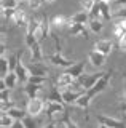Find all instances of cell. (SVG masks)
I'll list each match as a JSON object with an SVG mask.
<instances>
[{"label": "cell", "instance_id": "7bdbcfd3", "mask_svg": "<svg viewBox=\"0 0 126 128\" xmlns=\"http://www.w3.org/2000/svg\"><path fill=\"white\" fill-rule=\"evenodd\" d=\"M0 48H2V56H5V51H6V45H5V42H3V40H2V46H0Z\"/></svg>", "mask_w": 126, "mask_h": 128}, {"label": "cell", "instance_id": "ab89813d", "mask_svg": "<svg viewBox=\"0 0 126 128\" xmlns=\"http://www.w3.org/2000/svg\"><path fill=\"white\" fill-rule=\"evenodd\" d=\"M11 128H26V126H24V122H22V120H14V123L11 125Z\"/></svg>", "mask_w": 126, "mask_h": 128}, {"label": "cell", "instance_id": "6da1fadb", "mask_svg": "<svg viewBox=\"0 0 126 128\" xmlns=\"http://www.w3.org/2000/svg\"><path fill=\"white\" fill-rule=\"evenodd\" d=\"M26 45L30 50V61L32 62H42L43 53H42V46H40V42L37 40V37L26 32Z\"/></svg>", "mask_w": 126, "mask_h": 128}, {"label": "cell", "instance_id": "e575fe53", "mask_svg": "<svg viewBox=\"0 0 126 128\" xmlns=\"http://www.w3.org/2000/svg\"><path fill=\"white\" fill-rule=\"evenodd\" d=\"M94 3H96V0H80V5L83 8V11H88V13L93 10Z\"/></svg>", "mask_w": 126, "mask_h": 128}, {"label": "cell", "instance_id": "484cf974", "mask_svg": "<svg viewBox=\"0 0 126 128\" xmlns=\"http://www.w3.org/2000/svg\"><path fill=\"white\" fill-rule=\"evenodd\" d=\"M88 26H89V30L94 32V34H99V32H102V29H104V24H102L101 19H89Z\"/></svg>", "mask_w": 126, "mask_h": 128}, {"label": "cell", "instance_id": "7a4b0ae2", "mask_svg": "<svg viewBox=\"0 0 126 128\" xmlns=\"http://www.w3.org/2000/svg\"><path fill=\"white\" fill-rule=\"evenodd\" d=\"M54 86H58L61 91H65V90H72V86L75 88H81L80 83H78V80L75 77H72V75H69L67 72H62L61 75H58L56 82H54ZM83 90V88H81Z\"/></svg>", "mask_w": 126, "mask_h": 128}, {"label": "cell", "instance_id": "ac0fdd59", "mask_svg": "<svg viewBox=\"0 0 126 128\" xmlns=\"http://www.w3.org/2000/svg\"><path fill=\"white\" fill-rule=\"evenodd\" d=\"M85 61H78V62H75L72 67H69V69H65V72H67L69 75H72V77H75V78H78L81 74H85Z\"/></svg>", "mask_w": 126, "mask_h": 128}, {"label": "cell", "instance_id": "8fae6325", "mask_svg": "<svg viewBox=\"0 0 126 128\" xmlns=\"http://www.w3.org/2000/svg\"><path fill=\"white\" fill-rule=\"evenodd\" d=\"M113 50V42L112 40H107V38H102V40H97L94 43V51L104 54V56H109Z\"/></svg>", "mask_w": 126, "mask_h": 128}, {"label": "cell", "instance_id": "7402d4cb", "mask_svg": "<svg viewBox=\"0 0 126 128\" xmlns=\"http://www.w3.org/2000/svg\"><path fill=\"white\" fill-rule=\"evenodd\" d=\"M101 16L105 19V21H110L112 19V5L110 3H105V2H101Z\"/></svg>", "mask_w": 126, "mask_h": 128}, {"label": "cell", "instance_id": "d4e9b609", "mask_svg": "<svg viewBox=\"0 0 126 128\" xmlns=\"http://www.w3.org/2000/svg\"><path fill=\"white\" fill-rule=\"evenodd\" d=\"M58 125H65V128H78V125L73 122L72 118H70V115L67 114V112H65V114L58 120Z\"/></svg>", "mask_w": 126, "mask_h": 128}, {"label": "cell", "instance_id": "4dcf8cb0", "mask_svg": "<svg viewBox=\"0 0 126 128\" xmlns=\"http://www.w3.org/2000/svg\"><path fill=\"white\" fill-rule=\"evenodd\" d=\"M120 110L123 112V117L126 118V77H125L123 91H121V94H120Z\"/></svg>", "mask_w": 126, "mask_h": 128}, {"label": "cell", "instance_id": "2e32d148", "mask_svg": "<svg viewBox=\"0 0 126 128\" xmlns=\"http://www.w3.org/2000/svg\"><path fill=\"white\" fill-rule=\"evenodd\" d=\"M51 26L56 29H62L65 26H70V16H64V14H54L51 16Z\"/></svg>", "mask_w": 126, "mask_h": 128}, {"label": "cell", "instance_id": "f35d334b", "mask_svg": "<svg viewBox=\"0 0 126 128\" xmlns=\"http://www.w3.org/2000/svg\"><path fill=\"white\" fill-rule=\"evenodd\" d=\"M118 48H120L123 53H126V37H123L121 40H118Z\"/></svg>", "mask_w": 126, "mask_h": 128}, {"label": "cell", "instance_id": "cb8c5ba5", "mask_svg": "<svg viewBox=\"0 0 126 128\" xmlns=\"http://www.w3.org/2000/svg\"><path fill=\"white\" fill-rule=\"evenodd\" d=\"M8 115H11L13 118H16V120H24L27 115V110L24 109H19V107H11V109L8 110Z\"/></svg>", "mask_w": 126, "mask_h": 128}, {"label": "cell", "instance_id": "d6986e66", "mask_svg": "<svg viewBox=\"0 0 126 128\" xmlns=\"http://www.w3.org/2000/svg\"><path fill=\"white\" fill-rule=\"evenodd\" d=\"M69 34L72 35V37H83V38H88V30L85 29V24H73V26H70Z\"/></svg>", "mask_w": 126, "mask_h": 128}, {"label": "cell", "instance_id": "e0dca14e", "mask_svg": "<svg viewBox=\"0 0 126 128\" xmlns=\"http://www.w3.org/2000/svg\"><path fill=\"white\" fill-rule=\"evenodd\" d=\"M91 16H89L88 11H80V13H75L73 16H70V26L73 24H86L89 22Z\"/></svg>", "mask_w": 126, "mask_h": 128}, {"label": "cell", "instance_id": "9c48e42d", "mask_svg": "<svg viewBox=\"0 0 126 128\" xmlns=\"http://www.w3.org/2000/svg\"><path fill=\"white\" fill-rule=\"evenodd\" d=\"M46 59H48L51 64H54V66H59V67H64V69H69V67H72L73 64H75L73 61H70V59L64 58V56H62V53H56V51H54L53 54H50Z\"/></svg>", "mask_w": 126, "mask_h": 128}, {"label": "cell", "instance_id": "836d02e7", "mask_svg": "<svg viewBox=\"0 0 126 128\" xmlns=\"http://www.w3.org/2000/svg\"><path fill=\"white\" fill-rule=\"evenodd\" d=\"M43 3H45V0H27V5H29L30 10H40L43 6Z\"/></svg>", "mask_w": 126, "mask_h": 128}, {"label": "cell", "instance_id": "f6af8a7d", "mask_svg": "<svg viewBox=\"0 0 126 128\" xmlns=\"http://www.w3.org/2000/svg\"><path fill=\"white\" fill-rule=\"evenodd\" d=\"M56 0H45V3H48V5H51V3H54Z\"/></svg>", "mask_w": 126, "mask_h": 128}, {"label": "cell", "instance_id": "60d3db41", "mask_svg": "<svg viewBox=\"0 0 126 128\" xmlns=\"http://www.w3.org/2000/svg\"><path fill=\"white\" fill-rule=\"evenodd\" d=\"M112 6H126V0H115V2L112 3Z\"/></svg>", "mask_w": 126, "mask_h": 128}, {"label": "cell", "instance_id": "f1b7e54d", "mask_svg": "<svg viewBox=\"0 0 126 128\" xmlns=\"http://www.w3.org/2000/svg\"><path fill=\"white\" fill-rule=\"evenodd\" d=\"M0 67H2V80L3 78H6V75L10 74V62H8V59H6V56H2L0 58Z\"/></svg>", "mask_w": 126, "mask_h": 128}, {"label": "cell", "instance_id": "8d00e7d4", "mask_svg": "<svg viewBox=\"0 0 126 128\" xmlns=\"http://www.w3.org/2000/svg\"><path fill=\"white\" fill-rule=\"evenodd\" d=\"M117 18H126V8H118L115 13H112V19Z\"/></svg>", "mask_w": 126, "mask_h": 128}, {"label": "cell", "instance_id": "b9f144b4", "mask_svg": "<svg viewBox=\"0 0 126 128\" xmlns=\"http://www.w3.org/2000/svg\"><path fill=\"white\" fill-rule=\"evenodd\" d=\"M58 126V122H51V123H48V125H45L43 128H56Z\"/></svg>", "mask_w": 126, "mask_h": 128}, {"label": "cell", "instance_id": "603a6c76", "mask_svg": "<svg viewBox=\"0 0 126 128\" xmlns=\"http://www.w3.org/2000/svg\"><path fill=\"white\" fill-rule=\"evenodd\" d=\"M91 96H89L88 93H83V96H80V99L75 102V106H78L80 109H85V112H88V107H89V102H91Z\"/></svg>", "mask_w": 126, "mask_h": 128}, {"label": "cell", "instance_id": "d590c367", "mask_svg": "<svg viewBox=\"0 0 126 128\" xmlns=\"http://www.w3.org/2000/svg\"><path fill=\"white\" fill-rule=\"evenodd\" d=\"M22 122H24V126L26 128H37V122H35L34 117H30V115H27Z\"/></svg>", "mask_w": 126, "mask_h": 128}, {"label": "cell", "instance_id": "ee69618b", "mask_svg": "<svg viewBox=\"0 0 126 128\" xmlns=\"http://www.w3.org/2000/svg\"><path fill=\"white\" fill-rule=\"evenodd\" d=\"M101 2H105V3H110V5H112V3L115 2V0H101Z\"/></svg>", "mask_w": 126, "mask_h": 128}, {"label": "cell", "instance_id": "d6a6232c", "mask_svg": "<svg viewBox=\"0 0 126 128\" xmlns=\"http://www.w3.org/2000/svg\"><path fill=\"white\" fill-rule=\"evenodd\" d=\"M89 16H91V19H99L101 18V3H99V0L94 3L93 10L89 11Z\"/></svg>", "mask_w": 126, "mask_h": 128}, {"label": "cell", "instance_id": "30bf717a", "mask_svg": "<svg viewBox=\"0 0 126 128\" xmlns=\"http://www.w3.org/2000/svg\"><path fill=\"white\" fill-rule=\"evenodd\" d=\"M42 24H40V30H38L37 34V40L38 42H42V40H45L46 37H50L51 34V19L48 18V16H42Z\"/></svg>", "mask_w": 126, "mask_h": 128}, {"label": "cell", "instance_id": "9a60e30c", "mask_svg": "<svg viewBox=\"0 0 126 128\" xmlns=\"http://www.w3.org/2000/svg\"><path fill=\"white\" fill-rule=\"evenodd\" d=\"M14 74H16V77H18V80H19L21 83H29L30 72H29V69H27V66H24V64H22L21 59H19V62H18V66H16Z\"/></svg>", "mask_w": 126, "mask_h": 128}, {"label": "cell", "instance_id": "c3c4849f", "mask_svg": "<svg viewBox=\"0 0 126 128\" xmlns=\"http://www.w3.org/2000/svg\"><path fill=\"white\" fill-rule=\"evenodd\" d=\"M0 128H5V126H0Z\"/></svg>", "mask_w": 126, "mask_h": 128}, {"label": "cell", "instance_id": "7dc6e473", "mask_svg": "<svg viewBox=\"0 0 126 128\" xmlns=\"http://www.w3.org/2000/svg\"><path fill=\"white\" fill-rule=\"evenodd\" d=\"M99 128H109V126H105V125H101V126H99Z\"/></svg>", "mask_w": 126, "mask_h": 128}, {"label": "cell", "instance_id": "4fadbf2b", "mask_svg": "<svg viewBox=\"0 0 126 128\" xmlns=\"http://www.w3.org/2000/svg\"><path fill=\"white\" fill-rule=\"evenodd\" d=\"M27 69L30 72V77H46L48 75V69L46 66H43V62H30Z\"/></svg>", "mask_w": 126, "mask_h": 128}, {"label": "cell", "instance_id": "7c38bea8", "mask_svg": "<svg viewBox=\"0 0 126 128\" xmlns=\"http://www.w3.org/2000/svg\"><path fill=\"white\" fill-rule=\"evenodd\" d=\"M13 22L14 26L18 27H24V29H27V26H29L30 19L27 18V13L24 10H21V8H18L16 11H14V16H13Z\"/></svg>", "mask_w": 126, "mask_h": 128}, {"label": "cell", "instance_id": "5bb4252c", "mask_svg": "<svg viewBox=\"0 0 126 128\" xmlns=\"http://www.w3.org/2000/svg\"><path fill=\"white\" fill-rule=\"evenodd\" d=\"M86 90H65L62 91V99H64V104H75L78 99H80V96H83Z\"/></svg>", "mask_w": 126, "mask_h": 128}, {"label": "cell", "instance_id": "44dd1931", "mask_svg": "<svg viewBox=\"0 0 126 128\" xmlns=\"http://www.w3.org/2000/svg\"><path fill=\"white\" fill-rule=\"evenodd\" d=\"M40 88H42V85H35V83H27L26 85V88H24V93L27 94V98L29 99H34V98H38L37 96V93L40 91Z\"/></svg>", "mask_w": 126, "mask_h": 128}, {"label": "cell", "instance_id": "8992f818", "mask_svg": "<svg viewBox=\"0 0 126 128\" xmlns=\"http://www.w3.org/2000/svg\"><path fill=\"white\" fill-rule=\"evenodd\" d=\"M45 104H46V107H45L46 117H48L50 120L54 117V114H65V107H64L62 102H56V101H50V99H46Z\"/></svg>", "mask_w": 126, "mask_h": 128}, {"label": "cell", "instance_id": "ffe728a7", "mask_svg": "<svg viewBox=\"0 0 126 128\" xmlns=\"http://www.w3.org/2000/svg\"><path fill=\"white\" fill-rule=\"evenodd\" d=\"M88 59L94 67H101V66H104V62H105V56L97 53V51H91V53L88 54Z\"/></svg>", "mask_w": 126, "mask_h": 128}, {"label": "cell", "instance_id": "1f68e13d", "mask_svg": "<svg viewBox=\"0 0 126 128\" xmlns=\"http://www.w3.org/2000/svg\"><path fill=\"white\" fill-rule=\"evenodd\" d=\"M2 10H18V0H2Z\"/></svg>", "mask_w": 126, "mask_h": 128}, {"label": "cell", "instance_id": "4316f807", "mask_svg": "<svg viewBox=\"0 0 126 128\" xmlns=\"http://www.w3.org/2000/svg\"><path fill=\"white\" fill-rule=\"evenodd\" d=\"M3 82H5V85L8 86V90H13L19 80H18V77H16V74H14V72H10V74L6 75V78H3Z\"/></svg>", "mask_w": 126, "mask_h": 128}, {"label": "cell", "instance_id": "ba28073f", "mask_svg": "<svg viewBox=\"0 0 126 128\" xmlns=\"http://www.w3.org/2000/svg\"><path fill=\"white\" fill-rule=\"evenodd\" d=\"M112 34L117 40H121L126 37V18H117L113 19V27H112Z\"/></svg>", "mask_w": 126, "mask_h": 128}, {"label": "cell", "instance_id": "bcb514c9", "mask_svg": "<svg viewBox=\"0 0 126 128\" xmlns=\"http://www.w3.org/2000/svg\"><path fill=\"white\" fill-rule=\"evenodd\" d=\"M18 2H19V3H24V2L27 3V0H18Z\"/></svg>", "mask_w": 126, "mask_h": 128}, {"label": "cell", "instance_id": "83f0119b", "mask_svg": "<svg viewBox=\"0 0 126 128\" xmlns=\"http://www.w3.org/2000/svg\"><path fill=\"white\" fill-rule=\"evenodd\" d=\"M13 117L8 115V112H2V115H0V126H5V128H11L13 125Z\"/></svg>", "mask_w": 126, "mask_h": 128}, {"label": "cell", "instance_id": "5b68a950", "mask_svg": "<svg viewBox=\"0 0 126 128\" xmlns=\"http://www.w3.org/2000/svg\"><path fill=\"white\" fill-rule=\"evenodd\" d=\"M46 107V104L43 99L40 98H34V99H29V102H27V107H26V110H27V114L30 115V117H37V115H40L43 109Z\"/></svg>", "mask_w": 126, "mask_h": 128}, {"label": "cell", "instance_id": "f546056e", "mask_svg": "<svg viewBox=\"0 0 126 128\" xmlns=\"http://www.w3.org/2000/svg\"><path fill=\"white\" fill-rule=\"evenodd\" d=\"M50 101H56V102H62L64 104V99H62V93H59V88L53 86L51 88V93H50Z\"/></svg>", "mask_w": 126, "mask_h": 128}, {"label": "cell", "instance_id": "74e56055", "mask_svg": "<svg viewBox=\"0 0 126 128\" xmlns=\"http://www.w3.org/2000/svg\"><path fill=\"white\" fill-rule=\"evenodd\" d=\"M29 82L30 83H35V85H42L43 86V83L46 82V77H30Z\"/></svg>", "mask_w": 126, "mask_h": 128}, {"label": "cell", "instance_id": "3957f363", "mask_svg": "<svg viewBox=\"0 0 126 128\" xmlns=\"http://www.w3.org/2000/svg\"><path fill=\"white\" fill-rule=\"evenodd\" d=\"M112 75H113V69H110V70H107V72H104V75H102V77L97 80V83L91 88V90H86V93L91 96V98H94V96H97L99 93H102V91L107 88L109 82H110V78H112Z\"/></svg>", "mask_w": 126, "mask_h": 128}, {"label": "cell", "instance_id": "277c9868", "mask_svg": "<svg viewBox=\"0 0 126 128\" xmlns=\"http://www.w3.org/2000/svg\"><path fill=\"white\" fill-rule=\"evenodd\" d=\"M102 75H104V72H97V74H81L77 80H78V83H80V86L83 88V90H91Z\"/></svg>", "mask_w": 126, "mask_h": 128}, {"label": "cell", "instance_id": "52a82bcc", "mask_svg": "<svg viewBox=\"0 0 126 128\" xmlns=\"http://www.w3.org/2000/svg\"><path fill=\"white\" fill-rule=\"evenodd\" d=\"M97 122L101 125H105L109 128H126V123L125 120H118V118H112V117H107L104 114H97Z\"/></svg>", "mask_w": 126, "mask_h": 128}]
</instances>
